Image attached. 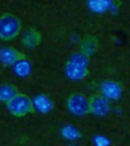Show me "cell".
<instances>
[{"label": "cell", "mask_w": 130, "mask_h": 146, "mask_svg": "<svg viewBox=\"0 0 130 146\" xmlns=\"http://www.w3.org/2000/svg\"><path fill=\"white\" fill-rule=\"evenodd\" d=\"M98 39L95 36H87L85 37L80 44V53L86 56V57H90L94 53L98 51Z\"/></svg>", "instance_id": "ba28073f"}, {"label": "cell", "mask_w": 130, "mask_h": 146, "mask_svg": "<svg viewBox=\"0 0 130 146\" xmlns=\"http://www.w3.org/2000/svg\"><path fill=\"white\" fill-rule=\"evenodd\" d=\"M9 111L16 117H23L34 112L33 101L27 94L18 93L7 103Z\"/></svg>", "instance_id": "3957f363"}, {"label": "cell", "mask_w": 130, "mask_h": 146, "mask_svg": "<svg viewBox=\"0 0 130 146\" xmlns=\"http://www.w3.org/2000/svg\"><path fill=\"white\" fill-rule=\"evenodd\" d=\"M19 92L17 88L11 84H5L0 86V101L7 104L9 101H11L16 94Z\"/></svg>", "instance_id": "30bf717a"}, {"label": "cell", "mask_w": 130, "mask_h": 146, "mask_svg": "<svg viewBox=\"0 0 130 146\" xmlns=\"http://www.w3.org/2000/svg\"><path fill=\"white\" fill-rule=\"evenodd\" d=\"M41 41V35L36 29H29L22 37V44L27 49L36 48Z\"/></svg>", "instance_id": "9c48e42d"}, {"label": "cell", "mask_w": 130, "mask_h": 146, "mask_svg": "<svg viewBox=\"0 0 130 146\" xmlns=\"http://www.w3.org/2000/svg\"><path fill=\"white\" fill-rule=\"evenodd\" d=\"M22 29L21 19L11 13L0 17V39L10 41L18 36Z\"/></svg>", "instance_id": "7a4b0ae2"}, {"label": "cell", "mask_w": 130, "mask_h": 146, "mask_svg": "<svg viewBox=\"0 0 130 146\" xmlns=\"http://www.w3.org/2000/svg\"><path fill=\"white\" fill-rule=\"evenodd\" d=\"M69 111L77 117L86 115L89 113V99L83 93H72L67 102Z\"/></svg>", "instance_id": "277c9868"}, {"label": "cell", "mask_w": 130, "mask_h": 146, "mask_svg": "<svg viewBox=\"0 0 130 146\" xmlns=\"http://www.w3.org/2000/svg\"><path fill=\"white\" fill-rule=\"evenodd\" d=\"M101 95H104L106 99L110 100H119L122 92L123 87L119 83L114 80H105L101 84Z\"/></svg>", "instance_id": "52a82bcc"}, {"label": "cell", "mask_w": 130, "mask_h": 146, "mask_svg": "<svg viewBox=\"0 0 130 146\" xmlns=\"http://www.w3.org/2000/svg\"><path fill=\"white\" fill-rule=\"evenodd\" d=\"M110 111V101L101 94H93L89 98V113L104 117Z\"/></svg>", "instance_id": "5b68a950"}, {"label": "cell", "mask_w": 130, "mask_h": 146, "mask_svg": "<svg viewBox=\"0 0 130 146\" xmlns=\"http://www.w3.org/2000/svg\"><path fill=\"white\" fill-rule=\"evenodd\" d=\"M23 59H25V53L15 48L4 47L0 49V62L5 66H12Z\"/></svg>", "instance_id": "8992f818"}, {"label": "cell", "mask_w": 130, "mask_h": 146, "mask_svg": "<svg viewBox=\"0 0 130 146\" xmlns=\"http://www.w3.org/2000/svg\"><path fill=\"white\" fill-rule=\"evenodd\" d=\"M71 146H77V145H71Z\"/></svg>", "instance_id": "8fae6325"}, {"label": "cell", "mask_w": 130, "mask_h": 146, "mask_svg": "<svg viewBox=\"0 0 130 146\" xmlns=\"http://www.w3.org/2000/svg\"><path fill=\"white\" fill-rule=\"evenodd\" d=\"M89 58L82 53L73 54L66 64L65 71L69 78L73 80H80L85 78L89 73L88 69Z\"/></svg>", "instance_id": "6da1fadb"}]
</instances>
